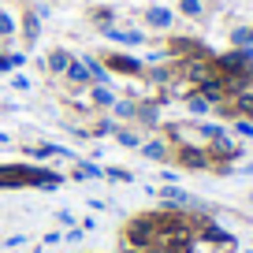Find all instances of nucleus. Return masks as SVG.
Segmentation results:
<instances>
[{"label": "nucleus", "instance_id": "nucleus-27", "mask_svg": "<svg viewBox=\"0 0 253 253\" xmlns=\"http://www.w3.org/2000/svg\"><path fill=\"white\" fill-rule=\"evenodd\" d=\"M63 242H82V231H79V227H71L67 235H63Z\"/></svg>", "mask_w": 253, "mask_h": 253}, {"label": "nucleus", "instance_id": "nucleus-18", "mask_svg": "<svg viewBox=\"0 0 253 253\" xmlns=\"http://www.w3.org/2000/svg\"><path fill=\"white\" fill-rule=\"evenodd\" d=\"M179 11L186 19H201L205 15V4H201V0H179Z\"/></svg>", "mask_w": 253, "mask_h": 253}, {"label": "nucleus", "instance_id": "nucleus-2", "mask_svg": "<svg viewBox=\"0 0 253 253\" xmlns=\"http://www.w3.org/2000/svg\"><path fill=\"white\" fill-rule=\"evenodd\" d=\"M153 242H157V212L149 216H134V220L123 227V246L130 253H145L153 250Z\"/></svg>", "mask_w": 253, "mask_h": 253}, {"label": "nucleus", "instance_id": "nucleus-26", "mask_svg": "<svg viewBox=\"0 0 253 253\" xmlns=\"http://www.w3.org/2000/svg\"><path fill=\"white\" fill-rule=\"evenodd\" d=\"M60 242H63L60 231H45V246H60Z\"/></svg>", "mask_w": 253, "mask_h": 253}, {"label": "nucleus", "instance_id": "nucleus-14", "mask_svg": "<svg viewBox=\"0 0 253 253\" xmlns=\"http://www.w3.org/2000/svg\"><path fill=\"white\" fill-rule=\"evenodd\" d=\"M89 101H93L97 108H112V104H116V89L112 86H93L89 89Z\"/></svg>", "mask_w": 253, "mask_h": 253}, {"label": "nucleus", "instance_id": "nucleus-3", "mask_svg": "<svg viewBox=\"0 0 253 253\" xmlns=\"http://www.w3.org/2000/svg\"><path fill=\"white\" fill-rule=\"evenodd\" d=\"M101 63H108V71H119V75H142L145 71V63L126 56V52H108V60H101Z\"/></svg>", "mask_w": 253, "mask_h": 253}, {"label": "nucleus", "instance_id": "nucleus-20", "mask_svg": "<svg viewBox=\"0 0 253 253\" xmlns=\"http://www.w3.org/2000/svg\"><path fill=\"white\" fill-rule=\"evenodd\" d=\"M93 23L101 26V30H104V26H116V11H112V8H97L93 11Z\"/></svg>", "mask_w": 253, "mask_h": 253}, {"label": "nucleus", "instance_id": "nucleus-5", "mask_svg": "<svg viewBox=\"0 0 253 253\" xmlns=\"http://www.w3.org/2000/svg\"><path fill=\"white\" fill-rule=\"evenodd\" d=\"M171 23H175L171 8H164V4H149L145 8V26L149 30H171Z\"/></svg>", "mask_w": 253, "mask_h": 253}, {"label": "nucleus", "instance_id": "nucleus-8", "mask_svg": "<svg viewBox=\"0 0 253 253\" xmlns=\"http://www.w3.org/2000/svg\"><path fill=\"white\" fill-rule=\"evenodd\" d=\"M23 38H26V45H38L41 41V19L34 15V8L23 11Z\"/></svg>", "mask_w": 253, "mask_h": 253}, {"label": "nucleus", "instance_id": "nucleus-11", "mask_svg": "<svg viewBox=\"0 0 253 253\" xmlns=\"http://www.w3.org/2000/svg\"><path fill=\"white\" fill-rule=\"evenodd\" d=\"M138 149H142L145 160H157V164H160V160H168V153H171V149H168V142H157V138H153V142H142Z\"/></svg>", "mask_w": 253, "mask_h": 253}, {"label": "nucleus", "instance_id": "nucleus-19", "mask_svg": "<svg viewBox=\"0 0 253 253\" xmlns=\"http://www.w3.org/2000/svg\"><path fill=\"white\" fill-rule=\"evenodd\" d=\"M186 108L194 112V116H205V112H212V104H209L205 97L198 93V97H186Z\"/></svg>", "mask_w": 253, "mask_h": 253}, {"label": "nucleus", "instance_id": "nucleus-10", "mask_svg": "<svg viewBox=\"0 0 253 253\" xmlns=\"http://www.w3.org/2000/svg\"><path fill=\"white\" fill-rule=\"evenodd\" d=\"M134 123H142V126H157V123H160V108H157V104H149V101H138Z\"/></svg>", "mask_w": 253, "mask_h": 253}, {"label": "nucleus", "instance_id": "nucleus-28", "mask_svg": "<svg viewBox=\"0 0 253 253\" xmlns=\"http://www.w3.org/2000/svg\"><path fill=\"white\" fill-rule=\"evenodd\" d=\"M242 171H246V175H253V164H246V168H242Z\"/></svg>", "mask_w": 253, "mask_h": 253}, {"label": "nucleus", "instance_id": "nucleus-24", "mask_svg": "<svg viewBox=\"0 0 253 253\" xmlns=\"http://www.w3.org/2000/svg\"><path fill=\"white\" fill-rule=\"evenodd\" d=\"M56 220H60V223H63V227H75V216H71V212H67V209H60V212H56Z\"/></svg>", "mask_w": 253, "mask_h": 253}, {"label": "nucleus", "instance_id": "nucleus-22", "mask_svg": "<svg viewBox=\"0 0 253 253\" xmlns=\"http://www.w3.org/2000/svg\"><path fill=\"white\" fill-rule=\"evenodd\" d=\"M235 134L238 138H253V119H235Z\"/></svg>", "mask_w": 253, "mask_h": 253}, {"label": "nucleus", "instance_id": "nucleus-13", "mask_svg": "<svg viewBox=\"0 0 253 253\" xmlns=\"http://www.w3.org/2000/svg\"><path fill=\"white\" fill-rule=\"evenodd\" d=\"M112 116H116V119H126V123H134V112H138V101H134V97H126V101H119V97H116V104H112Z\"/></svg>", "mask_w": 253, "mask_h": 253}, {"label": "nucleus", "instance_id": "nucleus-7", "mask_svg": "<svg viewBox=\"0 0 253 253\" xmlns=\"http://www.w3.org/2000/svg\"><path fill=\"white\" fill-rule=\"evenodd\" d=\"M71 60H75V56L67 52V48H48V56H45V71H48V75H63Z\"/></svg>", "mask_w": 253, "mask_h": 253}, {"label": "nucleus", "instance_id": "nucleus-6", "mask_svg": "<svg viewBox=\"0 0 253 253\" xmlns=\"http://www.w3.org/2000/svg\"><path fill=\"white\" fill-rule=\"evenodd\" d=\"M179 164L182 168H209V153L201 149V145H179Z\"/></svg>", "mask_w": 253, "mask_h": 253}, {"label": "nucleus", "instance_id": "nucleus-17", "mask_svg": "<svg viewBox=\"0 0 253 253\" xmlns=\"http://www.w3.org/2000/svg\"><path fill=\"white\" fill-rule=\"evenodd\" d=\"M231 45H235V48L253 45V26H238V30H231Z\"/></svg>", "mask_w": 253, "mask_h": 253}, {"label": "nucleus", "instance_id": "nucleus-21", "mask_svg": "<svg viewBox=\"0 0 253 253\" xmlns=\"http://www.w3.org/2000/svg\"><path fill=\"white\" fill-rule=\"evenodd\" d=\"M104 179H116V182H134V175L126 168H104Z\"/></svg>", "mask_w": 253, "mask_h": 253}, {"label": "nucleus", "instance_id": "nucleus-23", "mask_svg": "<svg viewBox=\"0 0 253 253\" xmlns=\"http://www.w3.org/2000/svg\"><path fill=\"white\" fill-rule=\"evenodd\" d=\"M11 89H15V93H26V89H30V79H26V75L19 71L15 79H11Z\"/></svg>", "mask_w": 253, "mask_h": 253}, {"label": "nucleus", "instance_id": "nucleus-29", "mask_svg": "<svg viewBox=\"0 0 253 253\" xmlns=\"http://www.w3.org/2000/svg\"><path fill=\"white\" fill-rule=\"evenodd\" d=\"M250 201H253V194H250Z\"/></svg>", "mask_w": 253, "mask_h": 253}, {"label": "nucleus", "instance_id": "nucleus-9", "mask_svg": "<svg viewBox=\"0 0 253 253\" xmlns=\"http://www.w3.org/2000/svg\"><path fill=\"white\" fill-rule=\"evenodd\" d=\"M63 79L75 82V86H93V79H89V71H86V63H82V60H71V63H67Z\"/></svg>", "mask_w": 253, "mask_h": 253}, {"label": "nucleus", "instance_id": "nucleus-1", "mask_svg": "<svg viewBox=\"0 0 253 253\" xmlns=\"http://www.w3.org/2000/svg\"><path fill=\"white\" fill-rule=\"evenodd\" d=\"M60 175L48 171V168H34V164H0V190L11 186H41V190H56L60 186Z\"/></svg>", "mask_w": 253, "mask_h": 253}, {"label": "nucleus", "instance_id": "nucleus-12", "mask_svg": "<svg viewBox=\"0 0 253 253\" xmlns=\"http://www.w3.org/2000/svg\"><path fill=\"white\" fill-rule=\"evenodd\" d=\"M75 179H104V168L93 160H79L75 157Z\"/></svg>", "mask_w": 253, "mask_h": 253}, {"label": "nucleus", "instance_id": "nucleus-15", "mask_svg": "<svg viewBox=\"0 0 253 253\" xmlns=\"http://www.w3.org/2000/svg\"><path fill=\"white\" fill-rule=\"evenodd\" d=\"M15 34H19V23H15V15H11V11H0V41L15 38Z\"/></svg>", "mask_w": 253, "mask_h": 253}, {"label": "nucleus", "instance_id": "nucleus-16", "mask_svg": "<svg viewBox=\"0 0 253 253\" xmlns=\"http://www.w3.org/2000/svg\"><path fill=\"white\" fill-rule=\"evenodd\" d=\"M116 142L126 145V149H138V145H142V134H138V130H123V126H116Z\"/></svg>", "mask_w": 253, "mask_h": 253}, {"label": "nucleus", "instance_id": "nucleus-4", "mask_svg": "<svg viewBox=\"0 0 253 253\" xmlns=\"http://www.w3.org/2000/svg\"><path fill=\"white\" fill-rule=\"evenodd\" d=\"M101 34H104L108 41H116V45H126V48L145 45V34H142V30H134V26H126V30H119V26H104Z\"/></svg>", "mask_w": 253, "mask_h": 253}, {"label": "nucleus", "instance_id": "nucleus-25", "mask_svg": "<svg viewBox=\"0 0 253 253\" xmlns=\"http://www.w3.org/2000/svg\"><path fill=\"white\" fill-rule=\"evenodd\" d=\"M23 242H26L23 231H19V235H11V238H4V246H8V250H15V246H23Z\"/></svg>", "mask_w": 253, "mask_h": 253}]
</instances>
